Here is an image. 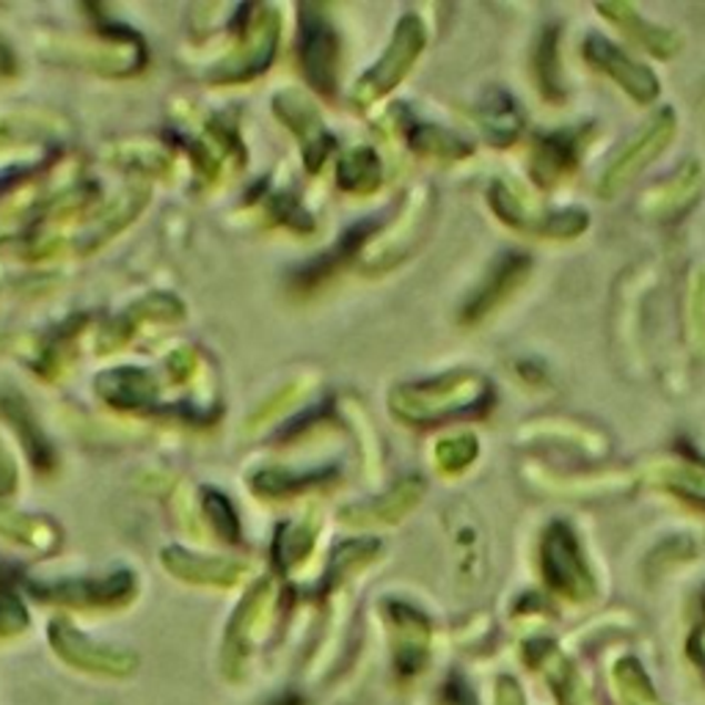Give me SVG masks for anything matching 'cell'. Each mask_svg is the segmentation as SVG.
<instances>
[{"mask_svg":"<svg viewBox=\"0 0 705 705\" xmlns=\"http://www.w3.org/2000/svg\"><path fill=\"white\" fill-rule=\"evenodd\" d=\"M587 53H590V59L598 61V64L604 67L606 72L615 74V78L621 80V83L626 85L632 94L642 97V100H647V97L656 94V80H653L647 72L636 70V67L626 59V56L617 53V50L612 48L610 42H604V39H593L587 48Z\"/></svg>","mask_w":705,"mask_h":705,"instance_id":"6da1fadb","label":"cell"},{"mask_svg":"<svg viewBox=\"0 0 705 705\" xmlns=\"http://www.w3.org/2000/svg\"><path fill=\"white\" fill-rule=\"evenodd\" d=\"M667 139H669V119L667 117L656 119V124H653V128L647 130V135L642 139V143H636L632 152H626V154H639V165H642L645 160H651L645 152H656L658 147H664V141H667ZM634 171H636V158H621L615 165H612L610 174H606V188H604V191L623 185V182L628 180V174H634Z\"/></svg>","mask_w":705,"mask_h":705,"instance_id":"7a4b0ae2","label":"cell"},{"mask_svg":"<svg viewBox=\"0 0 705 705\" xmlns=\"http://www.w3.org/2000/svg\"><path fill=\"white\" fill-rule=\"evenodd\" d=\"M510 276H513V265H507L504 268L502 273H496V284H504V282H510ZM494 292H496V286H489V292H485L483 298H480V303H477V312H485V306H489L491 301H494Z\"/></svg>","mask_w":705,"mask_h":705,"instance_id":"3957f363","label":"cell"}]
</instances>
